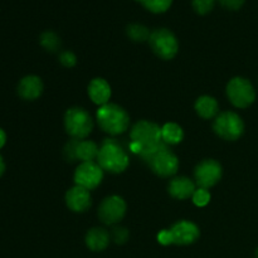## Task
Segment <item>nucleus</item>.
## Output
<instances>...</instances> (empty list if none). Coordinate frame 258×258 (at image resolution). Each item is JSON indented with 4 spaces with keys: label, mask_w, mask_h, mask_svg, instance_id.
<instances>
[{
    "label": "nucleus",
    "mask_w": 258,
    "mask_h": 258,
    "mask_svg": "<svg viewBox=\"0 0 258 258\" xmlns=\"http://www.w3.org/2000/svg\"><path fill=\"white\" fill-rule=\"evenodd\" d=\"M64 127L72 139L82 140L91 134L93 128V121L90 113L80 107H73L66 112Z\"/></svg>",
    "instance_id": "obj_5"
},
{
    "label": "nucleus",
    "mask_w": 258,
    "mask_h": 258,
    "mask_svg": "<svg viewBox=\"0 0 258 258\" xmlns=\"http://www.w3.org/2000/svg\"><path fill=\"white\" fill-rule=\"evenodd\" d=\"M216 2L217 0H191V5L199 15H206L213 10Z\"/></svg>",
    "instance_id": "obj_24"
},
{
    "label": "nucleus",
    "mask_w": 258,
    "mask_h": 258,
    "mask_svg": "<svg viewBox=\"0 0 258 258\" xmlns=\"http://www.w3.org/2000/svg\"><path fill=\"white\" fill-rule=\"evenodd\" d=\"M171 244H179V246H186L196 242L199 237V228L194 223L189 221H180L174 224L170 229Z\"/></svg>",
    "instance_id": "obj_13"
},
{
    "label": "nucleus",
    "mask_w": 258,
    "mask_h": 258,
    "mask_svg": "<svg viewBox=\"0 0 258 258\" xmlns=\"http://www.w3.org/2000/svg\"><path fill=\"white\" fill-rule=\"evenodd\" d=\"M139 2L143 4L145 9L155 14L165 13L173 4V0H139Z\"/></svg>",
    "instance_id": "obj_22"
},
{
    "label": "nucleus",
    "mask_w": 258,
    "mask_h": 258,
    "mask_svg": "<svg viewBox=\"0 0 258 258\" xmlns=\"http://www.w3.org/2000/svg\"><path fill=\"white\" fill-rule=\"evenodd\" d=\"M196 184L185 176H179V178L173 179L169 184V193L173 198L179 199V201H185L193 197L196 191Z\"/></svg>",
    "instance_id": "obj_16"
},
{
    "label": "nucleus",
    "mask_w": 258,
    "mask_h": 258,
    "mask_svg": "<svg viewBox=\"0 0 258 258\" xmlns=\"http://www.w3.org/2000/svg\"><path fill=\"white\" fill-rule=\"evenodd\" d=\"M98 165L110 173H122L128 166L130 159L122 146L115 139H106L97 156Z\"/></svg>",
    "instance_id": "obj_2"
},
{
    "label": "nucleus",
    "mask_w": 258,
    "mask_h": 258,
    "mask_svg": "<svg viewBox=\"0 0 258 258\" xmlns=\"http://www.w3.org/2000/svg\"><path fill=\"white\" fill-rule=\"evenodd\" d=\"M223 8L228 10H239L246 0H217Z\"/></svg>",
    "instance_id": "obj_26"
},
{
    "label": "nucleus",
    "mask_w": 258,
    "mask_h": 258,
    "mask_svg": "<svg viewBox=\"0 0 258 258\" xmlns=\"http://www.w3.org/2000/svg\"><path fill=\"white\" fill-rule=\"evenodd\" d=\"M213 130L219 138L228 141L238 140L244 131V123L241 116L232 111L222 112L213 122Z\"/></svg>",
    "instance_id": "obj_6"
},
{
    "label": "nucleus",
    "mask_w": 258,
    "mask_h": 258,
    "mask_svg": "<svg viewBox=\"0 0 258 258\" xmlns=\"http://www.w3.org/2000/svg\"><path fill=\"white\" fill-rule=\"evenodd\" d=\"M110 243V234L103 228H92L86 236V244L92 251H103Z\"/></svg>",
    "instance_id": "obj_18"
},
{
    "label": "nucleus",
    "mask_w": 258,
    "mask_h": 258,
    "mask_svg": "<svg viewBox=\"0 0 258 258\" xmlns=\"http://www.w3.org/2000/svg\"><path fill=\"white\" fill-rule=\"evenodd\" d=\"M191 199H193V203L196 204V206L204 207L209 203V201H211V194H209L208 189L198 188L194 191Z\"/></svg>",
    "instance_id": "obj_25"
},
{
    "label": "nucleus",
    "mask_w": 258,
    "mask_h": 258,
    "mask_svg": "<svg viewBox=\"0 0 258 258\" xmlns=\"http://www.w3.org/2000/svg\"><path fill=\"white\" fill-rule=\"evenodd\" d=\"M66 203L71 211L82 213V212L87 211L91 206L90 191L82 186H73L66 194Z\"/></svg>",
    "instance_id": "obj_14"
},
{
    "label": "nucleus",
    "mask_w": 258,
    "mask_h": 258,
    "mask_svg": "<svg viewBox=\"0 0 258 258\" xmlns=\"http://www.w3.org/2000/svg\"><path fill=\"white\" fill-rule=\"evenodd\" d=\"M59 60L63 66H66V67H73V66L76 64V62H77L76 55L73 54L72 52H70V50H66V52L60 53Z\"/></svg>",
    "instance_id": "obj_27"
},
{
    "label": "nucleus",
    "mask_w": 258,
    "mask_h": 258,
    "mask_svg": "<svg viewBox=\"0 0 258 258\" xmlns=\"http://www.w3.org/2000/svg\"><path fill=\"white\" fill-rule=\"evenodd\" d=\"M97 122L105 133L110 135H120L128 128L130 117L120 106L115 103H106L98 108Z\"/></svg>",
    "instance_id": "obj_3"
},
{
    "label": "nucleus",
    "mask_w": 258,
    "mask_h": 258,
    "mask_svg": "<svg viewBox=\"0 0 258 258\" xmlns=\"http://www.w3.org/2000/svg\"><path fill=\"white\" fill-rule=\"evenodd\" d=\"M113 239H115L116 243H125L128 238V232L126 228L122 227H117V228L113 229Z\"/></svg>",
    "instance_id": "obj_28"
},
{
    "label": "nucleus",
    "mask_w": 258,
    "mask_h": 258,
    "mask_svg": "<svg viewBox=\"0 0 258 258\" xmlns=\"http://www.w3.org/2000/svg\"><path fill=\"white\" fill-rule=\"evenodd\" d=\"M184 138L183 128L174 122H168L161 127V139L166 145H176Z\"/></svg>",
    "instance_id": "obj_20"
},
{
    "label": "nucleus",
    "mask_w": 258,
    "mask_h": 258,
    "mask_svg": "<svg viewBox=\"0 0 258 258\" xmlns=\"http://www.w3.org/2000/svg\"><path fill=\"white\" fill-rule=\"evenodd\" d=\"M43 92V82L37 76H27L18 85V95L25 101L37 100Z\"/></svg>",
    "instance_id": "obj_15"
},
{
    "label": "nucleus",
    "mask_w": 258,
    "mask_h": 258,
    "mask_svg": "<svg viewBox=\"0 0 258 258\" xmlns=\"http://www.w3.org/2000/svg\"><path fill=\"white\" fill-rule=\"evenodd\" d=\"M5 143H7V134L3 128H0V149L4 148Z\"/></svg>",
    "instance_id": "obj_30"
},
{
    "label": "nucleus",
    "mask_w": 258,
    "mask_h": 258,
    "mask_svg": "<svg viewBox=\"0 0 258 258\" xmlns=\"http://www.w3.org/2000/svg\"><path fill=\"white\" fill-rule=\"evenodd\" d=\"M126 33H127L128 38L134 42H145V40H149L150 38V30L143 24H138V23H134V24H130L126 29Z\"/></svg>",
    "instance_id": "obj_21"
},
{
    "label": "nucleus",
    "mask_w": 258,
    "mask_h": 258,
    "mask_svg": "<svg viewBox=\"0 0 258 258\" xmlns=\"http://www.w3.org/2000/svg\"><path fill=\"white\" fill-rule=\"evenodd\" d=\"M194 178L196 183L199 188L209 189L213 185H216L222 178V166L218 161L204 160L199 164L194 171Z\"/></svg>",
    "instance_id": "obj_11"
},
{
    "label": "nucleus",
    "mask_w": 258,
    "mask_h": 258,
    "mask_svg": "<svg viewBox=\"0 0 258 258\" xmlns=\"http://www.w3.org/2000/svg\"><path fill=\"white\" fill-rule=\"evenodd\" d=\"M126 213V203L121 197L112 196L106 198L98 208V216L106 224H115L123 218Z\"/></svg>",
    "instance_id": "obj_12"
},
{
    "label": "nucleus",
    "mask_w": 258,
    "mask_h": 258,
    "mask_svg": "<svg viewBox=\"0 0 258 258\" xmlns=\"http://www.w3.org/2000/svg\"><path fill=\"white\" fill-rule=\"evenodd\" d=\"M39 42L42 47L47 49L48 52H57L60 47V40L58 35L54 32H49V30L40 35Z\"/></svg>",
    "instance_id": "obj_23"
},
{
    "label": "nucleus",
    "mask_w": 258,
    "mask_h": 258,
    "mask_svg": "<svg viewBox=\"0 0 258 258\" xmlns=\"http://www.w3.org/2000/svg\"><path fill=\"white\" fill-rule=\"evenodd\" d=\"M196 111L201 117L212 118L218 113V102L211 96H202L197 100Z\"/></svg>",
    "instance_id": "obj_19"
},
{
    "label": "nucleus",
    "mask_w": 258,
    "mask_h": 258,
    "mask_svg": "<svg viewBox=\"0 0 258 258\" xmlns=\"http://www.w3.org/2000/svg\"><path fill=\"white\" fill-rule=\"evenodd\" d=\"M5 173V161L3 159V156L0 155V176Z\"/></svg>",
    "instance_id": "obj_31"
},
{
    "label": "nucleus",
    "mask_w": 258,
    "mask_h": 258,
    "mask_svg": "<svg viewBox=\"0 0 258 258\" xmlns=\"http://www.w3.org/2000/svg\"><path fill=\"white\" fill-rule=\"evenodd\" d=\"M130 150L141 156L144 161L164 143L161 139V128L150 121H139L130 133Z\"/></svg>",
    "instance_id": "obj_1"
},
{
    "label": "nucleus",
    "mask_w": 258,
    "mask_h": 258,
    "mask_svg": "<svg viewBox=\"0 0 258 258\" xmlns=\"http://www.w3.org/2000/svg\"><path fill=\"white\" fill-rule=\"evenodd\" d=\"M227 96L233 106L246 108L256 100V91L247 78L234 77L227 85Z\"/></svg>",
    "instance_id": "obj_7"
},
{
    "label": "nucleus",
    "mask_w": 258,
    "mask_h": 258,
    "mask_svg": "<svg viewBox=\"0 0 258 258\" xmlns=\"http://www.w3.org/2000/svg\"><path fill=\"white\" fill-rule=\"evenodd\" d=\"M88 95L96 105L103 106L110 100L111 87L103 78H95L88 86Z\"/></svg>",
    "instance_id": "obj_17"
},
{
    "label": "nucleus",
    "mask_w": 258,
    "mask_h": 258,
    "mask_svg": "<svg viewBox=\"0 0 258 258\" xmlns=\"http://www.w3.org/2000/svg\"><path fill=\"white\" fill-rule=\"evenodd\" d=\"M149 44L156 55L163 59H171L176 55L179 49L178 39L173 32L165 28L155 29L151 32Z\"/></svg>",
    "instance_id": "obj_8"
},
{
    "label": "nucleus",
    "mask_w": 258,
    "mask_h": 258,
    "mask_svg": "<svg viewBox=\"0 0 258 258\" xmlns=\"http://www.w3.org/2000/svg\"><path fill=\"white\" fill-rule=\"evenodd\" d=\"M256 258H258V248H257V251H256Z\"/></svg>",
    "instance_id": "obj_32"
},
{
    "label": "nucleus",
    "mask_w": 258,
    "mask_h": 258,
    "mask_svg": "<svg viewBox=\"0 0 258 258\" xmlns=\"http://www.w3.org/2000/svg\"><path fill=\"white\" fill-rule=\"evenodd\" d=\"M159 242L164 246H168V244H171V239H170V233H169V229H165V231H161L158 236Z\"/></svg>",
    "instance_id": "obj_29"
},
{
    "label": "nucleus",
    "mask_w": 258,
    "mask_h": 258,
    "mask_svg": "<svg viewBox=\"0 0 258 258\" xmlns=\"http://www.w3.org/2000/svg\"><path fill=\"white\" fill-rule=\"evenodd\" d=\"M103 178V169L95 161L81 163L75 173L76 185L91 190L97 188Z\"/></svg>",
    "instance_id": "obj_10"
},
{
    "label": "nucleus",
    "mask_w": 258,
    "mask_h": 258,
    "mask_svg": "<svg viewBox=\"0 0 258 258\" xmlns=\"http://www.w3.org/2000/svg\"><path fill=\"white\" fill-rule=\"evenodd\" d=\"M145 161L150 165V169L156 175L163 178L174 175L179 169L178 158L175 154L169 150L165 143L161 144Z\"/></svg>",
    "instance_id": "obj_4"
},
{
    "label": "nucleus",
    "mask_w": 258,
    "mask_h": 258,
    "mask_svg": "<svg viewBox=\"0 0 258 258\" xmlns=\"http://www.w3.org/2000/svg\"><path fill=\"white\" fill-rule=\"evenodd\" d=\"M100 149L93 141L85 140L81 141L77 139H72L67 143L64 148V156L68 161L81 160L82 163L86 161H93L97 159Z\"/></svg>",
    "instance_id": "obj_9"
}]
</instances>
